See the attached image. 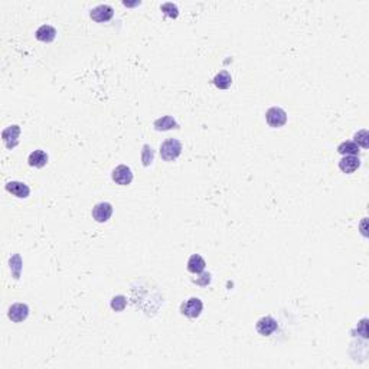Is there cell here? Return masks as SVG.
<instances>
[{"instance_id":"6da1fadb","label":"cell","mask_w":369,"mask_h":369,"mask_svg":"<svg viewBox=\"0 0 369 369\" xmlns=\"http://www.w3.org/2000/svg\"><path fill=\"white\" fill-rule=\"evenodd\" d=\"M182 153V143L178 138H167L160 144V156L164 161H173Z\"/></svg>"},{"instance_id":"7a4b0ae2","label":"cell","mask_w":369,"mask_h":369,"mask_svg":"<svg viewBox=\"0 0 369 369\" xmlns=\"http://www.w3.org/2000/svg\"><path fill=\"white\" fill-rule=\"evenodd\" d=\"M265 120L270 127L278 129L287 123V113L281 107H271L265 113Z\"/></svg>"},{"instance_id":"3957f363","label":"cell","mask_w":369,"mask_h":369,"mask_svg":"<svg viewBox=\"0 0 369 369\" xmlns=\"http://www.w3.org/2000/svg\"><path fill=\"white\" fill-rule=\"evenodd\" d=\"M202 310H204V303H202V300L198 299V297H190V299H187L184 303H182V306H181L182 315L189 317V319H196V317H199L201 316V313H202Z\"/></svg>"},{"instance_id":"277c9868","label":"cell","mask_w":369,"mask_h":369,"mask_svg":"<svg viewBox=\"0 0 369 369\" xmlns=\"http://www.w3.org/2000/svg\"><path fill=\"white\" fill-rule=\"evenodd\" d=\"M19 136H21V127L18 124H13V126H9L6 127L3 133H1V138H3V143L4 146L12 150L15 149L18 144H19Z\"/></svg>"},{"instance_id":"5b68a950","label":"cell","mask_w":369,"mask_h":369,"mask_svg":"<svg viewBox=\"0 0 369 369\" xmlns=\"http://www.w3.org/2000/svg\"><path fill=\"white\" fill-rule=\"evenodd\" d=\"M113 181L120 186H127L133 182V172L132 169L126 164H120L117 166L113 173H111Z\"/></svg>"},{"instance_id":"8992f818","label":"cell","mask_w":369,"mask_h":369,"mask_svg":"<svg viewBox=\"0 0 369 369\" xmlns=\"http://www.w3.org/2000/svg\"><path fill=\"white\" fill-rule=\"evenodd\" d=\"M255 329L261 336H271L278 329V323H277V320L274 317L264 316L257 320Z\"/></svg>"},{"instance_id":"52a82bcc","label":"cell","mask_w":369,"mask_h":369,"mask_svg":"<svg viewBox=\"0 0 369 369\" xmlns=\"http://www.w3.org/2000/svg\"><path fill=\"white\" fill-rule=\"evenodd\" d=\"M27 316H29V307L25 303H15L7 310V317L15 323H21L26 320Z\"/></svg>"},{"instance_id":"ba28073f","label":"cell","mask_w":369,"mask_h":369,"mask_svg":"<svg viewBox=\"0 0 369 369\" xmlns=\"http://www.w3.org/2000/svg\"><path fill=\"white\" fill-rule=\"evenodd\" d=\"M90 16L95 22H108L114 16V9L110 4H100L90 12Z\"/></svg>"},{"instance_id":"9c48e42d","label":"cell","mask_w":369,"mask_h":369,"mask_svg":"<svg viewBox=\"0 0 369 369\" xmlns=\"http://www.w3.org/2000/svg\"><path fill=\"white\" fill-rule=\"evenodd\" d=\"M111 215H113V205L108 202H100L92 208V218L100 224L107 222L111 218Z\"/></svg>"},{"instance_id":"30bf717a","label":"cell","mask_w":369,"mask_h":369,"mask_svg":"<svg viewBox=\"0 0 369 369\" xmlns=\"http://www.w3.org/2000/svg\"><path fill=\"white\" fill-rule=\"evenodd\" d=\"M6 190L9 193H12L13 196L19 198V199H25L29 196L30 193V189L26 184L23 182H18V181H12V182H7L6 184Z\"/></svg>"},{"instance_id":"8fae6325","label":"cell","mask_w":369,"mask_h":369,"mask_svg":"<svg viewBox=\"0 0 369 369\" xmlns=\"http://www.w3.org/2000/svg\"><path fill=\"white\" fill-rule=\"evenodd\" d=\"M359 166H361V160L358 156H343L339 161V169L346 175L356 172Z\"/></svg>"},{"instance_id":"7c38bea8","label":"cell","mask_w":369,"mask_h":369,"mask_svg":"<svg viewBox=\"0 0 369 369\" xmlns=\"http://www.w3.org/2000/svg\"><path fill=\"white\" fill-rule=\"evenodd\" d=\"M35 36L38 41L41 42H45V44H49L52 42L56 36V29L51 25H42L41 27H38V30L35 32Z\"/></svg>"},{"instance_id":"4fadbf2b","label":"cell","mask_w":369,"mask_h":369,"mask_svg":"<svg viewBox=\"0 0 369 369\" xmlns=\"http://www.w3.org/2000/svg\"><path fill=\"white\" fill-rule=\"evenodd\" d=\"M155 129L158 132H167V130H172V129H179V124L178 121L172 117V115H163L158 118L155 121Z\"/></svg>"},{"instance_id":"5bb4252c","label":"cell","mask_w":369,"mask_h":369,"mask_svg":"<svg viewBox=\"0 0 369 369\" xmlns=\"http://www.w3.org/2000/svg\"><path fill=\"white\" fill-rule=\"evenodd\" d=\"M27 163L32 167H44L48 163V155L44 150H35L29 155L27 158Z\"/></svg>"},{"instance_id":"9a60e30c","label":"cell","mask_w":369,"mask_h":369,"mask_svg":"<svg viewBox=\"0 0 369 369\" xmlns=\"http://www.w3.org/2000/svg\"><path fill=\"white\" fill-rule=\"evenodd\" d=\"M205 267H207V263L199 254H193L187 260V270L193 274H201L205 270Z\"/></svg>"},{"instance_id":"2e32d148","label":"cell","mask_w":369,"mask_h":369,"mask_svg":"<svg viewBox=\"0 0 369 369\" xmlns=\"http://www.w3.org/2000/svg\"><path fill=\"white\" fill-rule=\"evenodd\" d=\"M213 85L219 90H228L232 84V77L228 71H221L213 77Z\"/></svg>"},{"instance_id":"e0dca14e","label":"cell","mask_w":369,"mask_h":369,"mask_svg":"<svg viewBox=\"0 0 369 369\" xmlns=\"http://www.w3.org/2000/svg\"><path fill=\"white\" fill-rule=\"evenodd\" d=\"M338 152L343 156H359V146L355 141H342L338 146Z\"/></svg>"},{"instance_id":"ac0fdd59","label":"cell","mask_w":369,"mask_h":369,"mask_svg":"<svg viewBox=\"0 0 369 369\" xmlns=\"http://www.w3.org/2000/svg\"><path fill=\"white\" fill-rule=\"evenodd\" d=\"M353 141L359 146V147H364V149H368L369 147V132L367 129L364 130H359L353 136Z\"/></svg>"},{"instance_id":"d6986e66","label":"cell","mask_w":369,"mask_h":369,"mask_svg":"<svg viewBox=\"0 0 369 369\" xmlns=\"http://www.w3.org/2000/svg\"><path fill=\"white\" fill-rule=\"evenodd\" d=\"M110 306H111V309H113L114 312H123V310L126 309V306H127V299H126L124 296H121V294L114 296V297L111 299Z\"/></svg>"},{"instance_id":"ffe728a7","label":"cell","mask_w":369,"mask_h":369,"mask_svg":"<svg viewBox=\"0 0 369 369\" xmlns=\"http://www.w3.org/2000/svg\"><path fill=\"white\" fill-rule=\"evenodd\" d=\"M153 159H155V150L149 144H144L143 150H141V163H143V166H150L153 163Z\"/></svg>"},{"instance_id":"44dd1931","label":"cell","mask_w":369,"mask_h":369,"mask_svg":"<svg viewBox=\"0 0 369 369\" xmlns=\"http://www.w3.org/2000/svg\"><path fill=\"white\" fill-rule=\"evenodd\" d=\"M21 268H22L21 255H19V254H15V255L10 258V270H12V273H13L15 280H19V277H21Z\"/></svg>"},{"instance_id":"7402d4cb","label":"cell","mask_w":369,"mask_h":369,"mask_svg":"<svg viewBox=\"0 0 369 369\" xmlns=\"http://www.w3.org/2000/svg\"><path fill=\"white\" fill-rule=\"evenodd\" d=\"M160 9H161V12H163L166 16H169V18H178V16H179V9H178V6H176L175 3H172V1L163 3V4L160 6Z\"/></svg>"},{"instance_id":"603a6c76","label":"cell","mask_w":369,"mask_h":369,"mask_svg":"<svg viewBox=\"0 0 369 369\" xmlns=\"http://www.w3.org/2000/svg\"><path fill=\"white\" fill-rule=\"evenodd\" d=\"M199 278H201V280L196 281L198 284H201V286H208L209 281H211V274H209V273H204V274H201Z\"/></svg>"},{"instance_id":"cb8c5ba5","label":"cell","mask_w":369,"mask_h":369,"mask_svg":"<svg viewBox=\"0 0 369 369\" xmlns=\"http://www.w3.org/2000/svg\"><path fill=\"white\" fill-rule=\"evenodd\" d=\"M123 4H124V6H137V4H140V1H134V3H129V1H126V0H124V1H123Z\"/></svg>"}]
</instances>
